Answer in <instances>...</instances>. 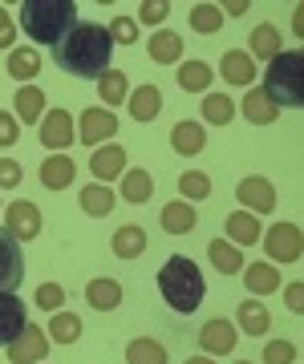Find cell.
<instances>
[{"instance_id":"1","label":"cell","mask_w":304,"mask_h":364,"mask_svg":"<svg viewBox=\"0 0 304 364\" xmlns=\"http://www.w3.org/2000/svg\"><path fill=\"white\" fill-rule=\"evenodd\" d=\"M110 57H114L110 28L90 21H78V28L53 45V65L85 81H102V73H110Z\"/></svg>"},{"instance_id":"2","label":"cell","mask_w":304,"mask_h":364,"mask_svg":"<svg viewBox=\"0 0 304 364\" xmlns=\"http://www.w3.org/2000/svg\"><path fill=\"white\" fill-rule=\"evenodd\" d=\"M21 28L37 45L53 49L57 41H65L78 28V4L73 0H25L21 4Z\"/></svg>"},{"instance_id":"3","label":"cell","mask_w":304,"mask_h":364,"mask_svg":"<svg viewBox=\"0 0 304 364\" xmlns=\"http://www.w3.org/2000/svg\"><path fill=\"white\" fill-rule=\"evenodd\" d=\"M159 291L162 299L171 304V312L191 316L207 296V284H203V272L195 267V259L187 255H171V259L159 267Z\"/></svg>"},{"instance_id":"4","label":"cell","mask_w":304,"mask_h":364,"mask_svg":"<svg viewBox=\"0 0 304 364\" xmlns=\"http://www.w3.org/2000/svg\"><path fill=\"white\" fill-rule=\"evenodd\" d=\"M268 102L276 109H304V49L300 53H276L264 69Z\"/></svg>"},{"instance_id":"5","label":"cell","mask_w":304,"mask_h":364,"mask_svg":"<svg viewBox=\"0 0 304 364\" xmlns=\"http://www.w3.org/2000/svg\"><path fill=\"white\" fill-rule=\"evenodd\" d=\"M264 251L272 263H296L304 255V235L296 223H272L264 231Z\"/></svg>"},{"instance_id":"6","label":"cell","mask_w":304,"mask_h":364,"mask_svg":"<svg viewBox=\"0 0 304 364\" xmlns=\"http://www.w3.org/2000/svg\"><path fill=\"white\" fill-rule=\"evenodd\" d=\"M21 284H25V251L9 235V227H0V291H16Z\"/></svg>"},{"instance_id":"7","label":"cell","mask_w":304,"mask_h":364,"mask_svg":"<svg viewBox=\"0 0 304 364\" xmlns=\"http://www.w3.org/2000/svg\"><path fill=\"white\" fill-rule=\"evenodd\" d=\"M4 227H9V235H13L16 243H21V239H37L41 235V210L33 207V203H25V198H16V203H9V210H4Z\"/></svg>"},{"instance_id":"8","label":"cell","mask_w":304,"mask_h":364,"mask_svg":"<svg viewBox=\"0 0 304 364\" xmlns=\"http://www.w3.org/2000/svg\"><path fill=\"white\" fill-rule=\"evenodd\" d=\"M236 198L251 210V215H272V210H276V186L268 178H243L236 186Z\"/></svg>"},{"instance_id":"9","label":"cell","mask_w":304,"mask_h":364,"mask_svg":"<svg viewBox=\"0 0 304 364\" xmlns=\"http://www.w3.org/2000/svg\"><path fill=\"white\" fill-rule=\"evenodd\" d=\"M28 328V312H25V299H16L13 291H0V344L9 348L21 332Z\"/></svg>"},{"instance_id":"10","label":"cell","mask_w":304,"mask_h":364,"mask_svg":"<svg viewBox=\"0 0 304 364\" xmlns=\"http://www.w3.org/2000/svg\"><path fill=\"white\" fill-rule=\"evenodd\" d=\"M45 352H49V336L33 324L9 344V364H37V360H45Z\"/></svg>"},{"instance_id":"11","label":"cell","mask_w":304,"mask_h":364,"mask_svg":"<svg viewBox=\"0 0 304 364\" xmlns=\"http://www.w3.org/2000/svg\"><path fill=\"white\" fill-rule=\"evenodd\" d=\"M41 142L49 146V150H65L69 142H78L69 109H49V114L41 117Z\"/></svg>"},{"instance_id":"12","label":"cell","mask_w":304,"mask_h":364,"mask_svg":"<svg viewBox=\"0 0 304 364\" xmlns=\"http://www.w3.org/2000/svg\"><path fill=\"white\" fill-rule=\"evenodd\" d=\"M114 134H118V117L110 114V109H85V114H81L78 142H85V146L98 150V142H106V138H114Z\"/></svg>"},{"instance_id":"13","label":"cell","mask_w":304,"mask_h":364,"mask_svg":"<svg viewBox=\"0 0 304 364\" xmlns=\"http://www.w3.org/2000/svg\"><path fill=\"white\" fill-rule=\"evenodd\" d=\"M239 332L227 320H207L203 324V332H199V348L207 352V356H227V352L236 348Z\"/></svg>"},{"instance_id":"14","label":"cell","mask_w":304,"mask_h":364,"mask_svg":"<svg viewBox=\"0 0 304 364\" xmlns=\"http://www.w3.org/2000/svg\"><path fill=\"white\" fill-rule=\"evenodd\" d=\"M219 77H224L227 85H248V90H251V77H256L251 53L227 49V53H224V61H219Z\"/></svg>"},{"instance_id":"15","label":"cell","mask_w":304,"mask_h":364,"mask_svg":"<svg viewBox=\"0 0 304 364\" xmlns=\"http://www.w3.org/2000/svg\"><path fill=\"white\" fill-rule=\"evenodd\" d=\"M73 174H78V166L69 162V154H49L41 162V186L45 191H65L73 182Z\"/></svg>"},{"instance_id":"16","label":"cell","mask_w":304,"mask_h":364,"mask_svg":"<svg viewBox=\"0 0 304 364\" xmlns=\"http://www.w3.org/2000/svg\"><path fill=\"white\" fill-rule=\"evenodd\" d=\"M90 170H93V178H118V174H126V150L122 146H98L90 158Z\"/></svg>"},{"instance_id":"17","label":"cell","mask_w":304,"mask_h":364,"mask_svg":"<svg viewBox=\"0 0 304 364\" xmlns=\"http://www.w3.org/2000/svg\"><path fill=\"white\" fill-rule=\"evenodd\" d=\"M162 109V90L159 85H138L130 93V117L134 122H154Z\"/></svg>"},{"instance_id":"18","label":"cell","mask_w":304,"mask_h":364,"mask_svg":"<svg viewBox=\"0 0 304 364\" xmlns=\"http://www.w3.org/2000/svg\"><path fill=\"white\" fill-rule=\"evenodd\" d=\"M159 223H162V231L167 235H187V231H195L199 215H195L191 203H167L162 215H159Z\"/></svg>"},{"instance_id":"19","label":"cell","mask_w":304,"mask_h":364,"mask_svg":"<svg viewBox=\"0 0 304 364\" xmlns=\"http://www.w3.org/2000/svg\"><path fill=\"white\" fill-rule=\"evenodd\" d=\"M224 235H231L239 247H248V243H260V219L251 215V210H236V215H227L224 223Z\"/></svg>"},{"instance_id":"20","label":"cell","mask_w":304,"mask_h":364,"mask_svg":"<svg viewBox=\"0 0 304 364\" xmlns=\"http://www.w3.org/2000/svg\"><path fill=\"white\" fill-rule=\"evenodd\" d=\"M171 146H174V154L191 158V154H199V150L207 146V134H203L199 122H179V126L171 130Z\"/></svg>"},{"instance_id":"21","label":"cell","mask_w":304,"mask_h":364,"mask_svg":"<svg viewBox=\"0 0 304 364\" xmlns=\"http://www.w3.org/2000/svg\"><path fill=\"white\" fill-rule=\"evenodd\" d=\"M243 284H248L251 296H272L280 287V267H272V263H248Z\"/></svg>"},{"instance_id":"22","label":"cell","mask_w":304,"mask_h":364,"mask_svg":"<svg viewBox=\"0 0 304 364\" xmlns=\"http://www.w3.org/2000/svg\"><path fill=\"white\" fill-rule=\"evenodd\" d=\"M243 117H248L251 126H272V122L280 117V109L268 102V93H264V90H256V85H251L248 97H243Z\"/></svg>"},{"instance_id":"23","label":"cell","mask_w":304,"mask_h":364,"mask_svg":"<svg viewBox=\"0 0 304 364\" xmlns=\"http://www.w3.org/2000/svg\"><path fill=\"white\" fill-rule=\"evenodd\" d=\"M142 251H146V231L138 223H126V227L114 231V255L118 259H138Z\"/></svg>"},{"instance_id":"24","label":"cell","mask_w":304,"mask_h":364,"mask_svg":"<svg viewBox=\"0 0 304 364\" xmlns=\"http://www.w3.org/2000/svg\"><path fill=\"white\" fill-rule=\"evenodd\" d=\"M85 299H90V308H98V312H114L122 304V284L118 279H93L85 287Z\"/></svg>"},{"instance_id":"25","label":"cell","mask_w":304,"mask_h":364,"mask_svg":"<svg viewBox=\"0 0 304 364\" xmlns=\"http://www.w3.org/2000/svg\"><path fill=\"white\" fill-rule=\"evenodd\" d=\"M13 105H16V117H21V122H28V126L45 117V93H41L37 85H21V90H16V97H13Z\"/></svg>"},{"instance_id":"26","label":"cell","mask_w":304,"mask_h":364,"mask_svg":"<svg viewBox=\"0 0 304 364\" xmlns=\"http://www.w3.org/2000/svg\"><path fill=\"white\" fill-rule=\"evenodd\" d=\"M150 57H154L159 65H174V61L183 57V41H179V33H171V28H159V33L150 37Z\"/></svg>"},{"instance_id":"27","label":"cell","mask_w":304,"mask_h":364,"mask_svg":"<svg viewBox=\"0 0 304 364\" xmlns=\"http://www.w3.org/2000/svg\"><path fill=\"white\" fill-rule=\"evenodd\" d=\"M239 328H243L248 336H260V332L272 328V316H268V308L260 299H243V304H239Z\"/></svg>"},{"instance_id":"28","label":"cell","mask_w":304,"mask_h":364,"mask_svg":"<svg viewBox=\"0 0 304 364\" xmlns=\"http://www.w3.org/2000/svg\"><path fill=\"white\" fill-rule=\"evenodd\" d=\"M41 73V53L33 49V45H25V49H13L9 53V77L16 81H28Z\"/></svg>"},{"instance_id":"29","label":"cell","mask_w":304,"mask_h":364,"mask_svg":"<svg viewBox=\"0 0 304 364\" xmlns=\"http://www.w3.org/2000/svg\"><path fill=\"white\" fill-rule=\"evenodd\" d=\"M126 360H130V364H167V348H162L159 340L138 336V340L126 344Z\"/></svg>"},{"instance_id":"30","label":"cell","mask_w":304,"mask_h":364,"mask_svg":"<svg viewBox=\"0 0 304 364\" xmlns=\"http://www.w3.org/2000/svg\"><path fill=\"white\" fill-rule=\"evenodd\" d=\"M207 259H211L224 275H236L239 267H248V263H243V255H239V247H231L227 239H215L211 247H207Z\"/></svg>"},{"instance_id":"31","label":"cell","mask_w":304,"mask_h":364,"mask_svg":"<svg viewBox=\"0 0 304 364\" xmlns=\"http://www.w3.org/2000/svg\"><path fill=\"white\" fill-rule=\"evenodd\" d=\"M150 191H154V182H150V174L138 166H130L126 174H122V198L126 203H146L150 198Z\"/></svg>"},{"instance_id":"32","label":"cell","mask_w":304,"mask_h":364,"mask_svg":"<svg viewBox=\"0 0 304 364\" xmlns=\"http://www.w3.org/2000/svg\"><path fill=\"white\" fill-rule=\"evenodd\" d=\"M81 210L93 215V219H106L110 210H114V195H110L106 186H98V182H93V186L81 191Z\"/></svg>"},{"instance_id":"33","label":"cell","mask_w":304,"mask_h":364,"mask_svg":"<svg viewBox=\"0 0 304 364\" xmlns=\"http://www.w3.org/2000/svg\"><path fill=\"white\" fill-rule=\"evenodd\" d=\"M236 117V102L227 97V93H207V102H203V122H211V126H227Z\"/></svg>"},{"instance_id":"34","label":"cell","mask_w":304,"mask_h":364,"mask_svg":"<svg viewBox=\"0 0 304 364\" xmlns=\"http://www.w3.org/2000/svg\"><path fill=\"white\" fill-rule=\"evenodd\" d=\"M248 41H251V53H256V57H264V61H272V57L280 53V33H276V25H256Z\"/></svg>"},{"instance_id":"35","label":"cell","mask_w":304,"mask_h":364,"mask_svg":"<svg viewBox=\"0 0 304 364\" xmlns=\"http://www.w3.org/2000/svg\"><path fill=\"white\" fill-rule=\"evenodd\" d=\"M211 65H203V61H187L183 69H179V85L183 90H191V93H203L207 85H211Z\"/></svg>"},{"instance_id":"36","label":"cell","mask_w":304,"mask_h":364,"mask_svg":"<svg viewBox=\"0 0 304 364\" xmlns=\"http://www.w3.org/2000/svg\"><path fill=\"white\" fill-rule=\"evenodd\" d=\"M219 25H224V9L219 4H195L191 9V28L195 33H219Z\"/></svg>"},{"instance_id":"37","label":"cell","mask_w":304,"mask_h":364,"mask_svg":"<svg viewBox=\"0 0 304 364\" xmlns=\"http://www.w3.org/2000/svg\"><path fill=\"white\" fill-rule=\"evenodd\" d=\"M98 93H102V102H106V105H122V97H126V73H122V69H110V73H102V81H98Z\"/></svg>"},{"instance_id":"38","label":"cell","mask_w":304,"mask_h":364,"mask_svg":"<svg viewBox=\"0 0 304 364\" xmlns=\"http://www.w3.org/2000/svg\"><path fill=\"white\" fill-rule=\"evenodd\" d=\"M49 332H53V340H61V344H73V340L81 336V320L73 312H53Z\"/></svg>"},{"instance_id":"39","label":"cell","mask_w":304,"mask_h":364,"mask_svg":"<svg viewBox=\"0 0 304 364\" xmlns=\"http://www.w3.org/2000/svg\"><path fill=\"white\" fill-rule=\"evenodd\" d=\"M179 191H183V198H207L211 195V178L207 174H199V170H187L183 178H179Z\"/></svg>"},{"instance_id":"40","label":"cell","mask_w":304,"mask_h":364,"mask_svg":"<svg viewBox=\"0 0 304 364\" xmlns=\"http://www.w3.org/2000/svg\"><path fill=\"white\" fill-rule=\"evenodd\" d=\"M110 41L114 45H134L138 41V25H134L130 16H114L110 21Z\"/></svg>"},{"instance_id":"41","label":"cell","mask_w":304,"mask_h":364,"mask_svg":"<svg viewBox=\"0 0 304 364\" xmlns=\"http://www.w3.org/2000/svg\"><path fill=\"white\" fill-rule=\"evenodd\" d=\"M292 360H296V348L288 340H272L264 348V364H292Z\"/></svg>"},{"instance_id":"42","label":"cell","mask_w":304,"mask_h":364,"mask_svg":"<svg viewBox=\"0 0 304 364\" xmlns=\"http://www.w3.org/2000/svg\"><path fill=\"white\" fill-rule=\"evenodd\" d=\"M61 299H65V291H61L57 284H41L37 287V304L45 308V312H57V308H61Z\"/></svg>"},{"instance_id":"43","label":"cell","mask_w":304,"mask_h":364,"mask_svg":"<svg viewBox=\"0 0 304 364\" xmlns=\"http://www.w3.org/2000/svg\"><path fill=\"white\" fill-rule=\"evenodd\" d=\"M21 162H13V158H0V191H13V186H21Z\"/></svg>"},{"instance_id":"44","label":"cell","mask_w":304,"mask_h":364,"mask_svg":"<svg viewBox=\"0 0 304 364\" xmlns=\"http://www.w3.org/2000/svg\"><path fill=\"white\" fill-rule=\"evenodd\" d=\"M167 13H171V4H167V0H146L142 9H138V16H142L146 25H162Z\"/></svg>"},{"instance_id":"45","label":"cell","mask_w":304,"mask_h":364,"mask_svg":"<svg viewBox=\"0 0 304 364\" xmlns=\"http://www.w3.org/2000/svg\"><path fill=\"white\" fill-rule=\"evenodd\" d=\"M284 304H288V312L304 316V284H288V287H284Z\"/></svg>"},{"instance_id":"46","label":"cell","mask_w":304,"mask_h":364,"mask_svg":"<svg viewBox=\"0 0 304 364\" xmlns=\"http://www.w3.org/2000/svg\"><path fill=\"white\" fill-rule=\"evenodd\" d=\"M13 142H16V117L0 114V146H13Z\"/></svg>"},{"instance_id":"47","label":"cell","mask_w":304,"mask_h":364,"mask_svg":"<svg viewBox=\"0 0 304 364\" xmlns=\"http://www.w3.org/2000/svg\"><path fill=\"white\" fill-rule=\"evenodd\" d=\"M13 37H16V28H13V21H9V13L0 9V49H9V45H13Z\"/></svg>"},{"instance_id":"48","label":"cell","mask_w":304,"mask_h":364,"mask_svg":"<svg viewBox=\"0 0 304 364\" xmlns=\"http://www.w3.org/2000/svg\"><path fill=\"white\" fill-rule=\"evenodd\" d=\"M292 33L304 37V4H296V13H292Z\"/></svg>"},{"instance_id":"49","label":"cell","mask_w":304,"mask_h":364,"mask_svg":"<svg viewBox=\"0 0 304 364\" xmlns=\"http://www.w3.org/2000/svg\"><path fill=\"white\" fill-rule=\"evenodd\" d=\"M248 9H251L248 0H231V4H227V13H231V16H243Z\"/></svg>"},{"instance_id":"50","label":"cell","mask_w":304,"mask_h":364,"mask_svg":"<svg viewBox=\"0 0 304 364\" xmlns=\"http://www.w3.org/2000/svg\"><path fill=\"white\" fill-rule=\"evenodd\" d=\"M187 364H215V360H211V356H191Z\"/></svg>"},{"instance_id":"51","label":"cell","mask_w":304,"mask_h":364,"mask_svg":"<svg viewBox=\"0 0 304 364\" xmlns=\"http://www.w3.org/2000/svg\"><path fill=\"white\" fill-rule=\"evenodd\" d=\"M239 364H256V360H239Z\"/></svg>"}]
</instances>
